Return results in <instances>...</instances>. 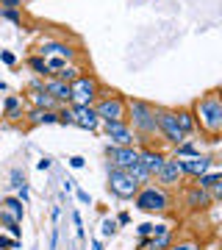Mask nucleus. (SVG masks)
Masks as SVG:
<instances>
[{"label":"nucleus","mask_w":222,"mask_h":250,"mask_svg":"<svg viewBox=\"0 0 222 250\" xmlns=\"http://www.w3.org/2000/svg\"><path fill=\"white\" fill-rule=\"evenodd\" d=\"M197 120V131L205 136V142H220L222 139V86L208 89L205 95L192 103Z\"/></svg>","instance_id":"nucleus-1"},{"label":"nucleus","mask_w":222,"mask_h":250,"mask_svg":"<svg viewBox=\"0 0 222 250\" xmlns=\"http://www.w3.org/2000/svg\"><path fill=\"white\" fill-rule=\"evenodd\" d=\"M128 125L136 134V147H153V139L159 136V111L150 100L128 98ZM161 139V136H159Z\"/></svg>","instance_id":"nucleus-2"},{"label":"nucleus","mask_w":222,"mask_h":250,"mask_svg":"<svg viewBox=\"0 0 222 250\" xmlns=\"http://www.w3.org/2000/svg\"><path fill=\"white\" fill-rule=\"evenodd\" d=\"M133 206L144 211V214H167L169 208H172V192L167 187H161V184H144L136 197H133Z\"/></svg>","instance_id":"nucleus-3"},{"label":"nucleus","mask_w":222,"mask_h":250,"mask_svg":"<svg viewBox=\"0 0 222 250\" xmlns=\"http://www.w3.org/2000/svg\"><path fill=\"white\" fill-rule=\"evenodd\" d=\"M95 111H98L100 123H120L128 117V98L117 89L100 86V98L95 100Z\"/></svg>","instance_id":"nucleus-4"},{"label":"nucleus","mask_w":222,"mask_h":250,"mask_svg":"<svg viewBox=\"0 0 222 250\" xmlns=\"http://www.w3.org/2000/svg\"><path fill=\"white\" fill-rule=\"evenodd\" d=\"M72 86V98H70V106H95V100L100 98V78L92 75V72H83L70 83Z\"/></svg>","instance_id":"nucleus-5"},{"label":"nucleus","mask_w":222,"mask_h":250,"mask_svg":"<svg viewBox=\"0 0 222 250\" xmlns=\"http://www.w3.org/2000/svg\"><path fill=\"white\" fill-rule=\"evenodd\" d=\"M106 172H108V181H106L108 192L114 197H120V200H133L136 192L142 189L139 184H133V178L125 170H117V167H108L106 164Z\"/></svg>","instance_id":"nucleus-6"},{"label":"nucleus","mask_w":222,"mask_h":250,"mask_svg":"<svg viewBox=\"0 0 222 250\" xmlns=\"http://www.w3.org/2000/svg\"><path fill=\"white\" fill-rule=\"evenodd\" d=\"M156 111H159V136L164 139L167 145H172V147H178L181 142H186L189 136L178 128L175 123V111L167 106H156Z\"/></svg>","instance_id":"nucleus-7"},{"label":"nucleus","mask_w":222,"mask_h":250,"mask_svg":"<svg viewBox=\"0 0 222 250\" xmlns=\"http://www.w3.org/2000/svg\"><path fill=\"white\" fill-rule=\"evenodd\" d=\"M36 56H42V59H47V56H61V59H67V62H75L78 59V47L70 45V42H64V39H56V36H44V39H39V45L34 47Z\"/></svg>","instance_id":"nucleus-8"},{"label":"nucleus","mask_w":222,"mask_h":250,"mask_svg":"<svg viewBox=\"0 0 222 250\" xmlns=\"http://www.w3.org/2000/svg\"><path fill=\"white\" fill-rule=\"evenodd\" d=\"M100 134L108 139V145H117V147H136V134L128 125V120H120V123H100Z\"/></svg>","instance_id":"nucleus-9"},{"label":"nucleus","mask_w":222,"mask_h":250,"mask_svg":"<svg viewBox=\"0 0 222 250\" xmlns=\"http://www.w3.org/2000/svg\"><path fill=\"white\" fill-rule=\"evenodd\" d=\"M106 153V164L108 167H117V170H128L139 161V147H117V145H106L103 147Z\"/></svg>","instance_id":"nucleus-10"},{"label":"nucleus","mask_w":222,"mask_h":250,"mask_svg":"<svg viewBox=\"0 0 222 250\" xmlns=\"http://www.w3.org/2000/svg\"><path fill=\"white\" fill-rule=\"evenodd\" d=\"M72 108V125L89 134H100V117L95 106H70Z\"/></svg>","instance_id":"nucleus-11"},{"label":"nucleus","mask_w":222,"mask_h":250,"mask_svg":"<svg viewBox=\"0 0 222 250\" xmlns=\"http://www.w3.org/2000/svg\"><path fill=\"white\" fill-rule=\"evenodd\" d=\"M178 161H181L183 178H200V175H205L208 170H214V164H217V159L208 156V153H200L195 159H178Z\"/></svg>","instance_id":"nucleus-12"},{"label":"nucleus","mask_w":222,"mask_h":250,"mask_svg":"<svg viewBox=\"0 0 222 250\" xmlns=\"http://www.w3.org/2000/svg\"><path fill=\"white\" fill-rule=\"evenodd\" d=\"M156 184H161V187H167V189H175L178 184H183V172H181V161L172 159L169 156L167 161H164V167H161L159 172H156Z\"/></svg>","instance_id":"nucleus-13"},{"label":"nucleus","mask_w":222,"mask_h":250,"mask_svg":"<svg viewBox=\"0 0 222 250\" xmlns=\"http://www.w3.org/2000/svg\"><path fill=\"white\" fill-rule=\"evenodd\" d=\"M44 92H47L59 106H70V98H72V86L70 83H64V81H59V78L50 75V78H44Z\"/></svg>","instance_id":"nucleus-14"},{"label":"nucleus","mask_w":222,"mask_h":250,"mask_svg":"<svg viewBox=\"0 0 222 250\" xmlns=\"http://www.w3.org/2000/svg\"><path fill=\"white\" fill-rule=\"evenodd\" d=\"M167 159H169V156L161 150V147H156V145H153V147H139V161H142L144 167L153 172V178H156V172L164 167V161H167Z\"/></svg>","instance_id":"nucleus-15"},{"label":"nucleus","mask_w":222,"mask_h":250,"mask_svg":"<svg viewBox=\"0 0 222 250\" xmlns=\"http://www.w3.org/2000/svg\"><path fill=\"white\" fill-rule=\"evenodd\" d=\"M25 98L22 95H9V98L3 100V120H9V123H20L22 117H25Z\"/></svg>","instance_id":"nucleus-16"},{"label":"nucleus","mask_w":222,"mask_h":250,"mask_svg":"<svg viewBox=\"0 0 222 250\" xmlns=\"http://www.w3.org/2000/svg\"><path fill=\"white\" fill-rule=\"evenodd\" d=\"M172 228L167 223H156L153 225V236H150V250H169L172 248Z\"/></svg>","instance_id":"nucleus-17"},{"label":"nucleus","mask_w":222,"mask_h":250,"mask_svg":"<svg viewBox=\"0 0 222 250\" xmlns=\"http://www.w3.org/2000/svg\"><path fill=\"white\" fill-rule=\"evenodd\" d=\"M183 200H186L189 208H208V206L214 203L211 195L205 192V189H200L197 184H189L186 192H183Z\"/></svg>","instance_id":"nucleus-18"},{"label":"nucleus","mask_w":222,"mask_h":250,"mask_svg":"<svg viewBox=\"0 0 222 250\" xmlns=\"http://www.w3.org/2000/svg\"><path fill=\"white\" fill-rule=\"evenodd\" d=\"M172 111H175L178 128H181L186 136H195V134H197V120H195V111H192V106H178V108H172Z\"/></svg>","instance_id":"nucleus-19"},{"label":"nucleus","mask_w":222,"mask_h":250,"mask_svg":"<svg viewBox=\"0 0 222 250\" xmlns=\"http://www.w3.org/2000/svg\"><path fill=\"white\" fill-rule=\"evenodd\" d=\"M22 98H25L28 106L42 108V111H56V108H59V103H56V100L50 98V95H47L44 89H31V92H25Z\"/></svg>","instance_id":"nucleus-20"},{"label":"nucleus","mask_w":222,"mask_h":250,"mask_svg":"<svg viewBox=\"0 0 222 250\" xmlns=\"http://www.w3.org/2000/svg\"><path fill=\"white\" fill-rule=\"evenodd\" d=\"M200 153H203V147L197 145V139L189 136L186 142H181L178 147H172V159H195V156H200Z\"/></svg>","instance_id":"nucleus-21"},{"label":"nucleus","mask_w":222,"mask_h":250,"mask_svg":"<svg viewBox=\"0 0 222 250\" xmlns=\"http://www.w3.org/2000/svg\"><path fill=\"white\" fill-rule=\"evenodd\" d=\"M0 208H3L6 214H11L17 223H22V217H25V203L17 200V195L14 197H3V200H0Z\"/></svg>","instance_id":"nucleus-22"},{"label":"nucleus","mask_w":222,"mask_h":250,"mask_svg":"<svg viewBox=\"0 0 222 250\" xmlns=\"http://www.w3.org/2000/svg\"><path fill=\"white\" fill-rule=\"evenodd\" d=\"M125 172H128V175L133 178V184H139V187H144V184H153V172L144 167L142 161H136V164H133V167H128Z\"/></svg>","instance_id":"nucleus-23"},{"label":"nucleus","mask_w":222,"mask_h":250,"mask_svg":"<svg viewBox=\"0 0 222 250\" xmlns=\"http://www.w3.org/2000/svg\"><path fill=\"white\" fill-rule=\"evenodd\" d=\"M25 67L31 72H34L36 78H50V70H47V64H44V59L42 56H36V53H31L25 59Z\"/></svg>","instance_id":"nucleus-24"},{"label":"nucleus","mask_w":222,"mask_h":250,"mask_svg":"<svg viewBox=\"0 0 222 250\" xmlns=\"http://www.w3.org/2000/svg\"><path fill=\"white\" fill-rule=\"evenodd\" d=\"M0 225H3L6 231H9L11 239H22V228H20V223H17V220H14L11 214H6L3 208H0Z\"/></svg>","instance_id":"nucleus-25"},{"label":"nucleus","mask_w":222,"mask_h":250,"mask_svg":"<svg viewBox=\"0 0 222 250\" xmlns=\"http://www.w3.org/2000/svg\"><path fill=\"white\" fill-rule=\"evenodd\" d=\"M78 75H83V70H81L78 64L72 62V64H67V67H64V70H59L53 75V78H59V81H64V83H72V81L78 78Z\"/></svg>","instance_id":"nucleus-26"},{"label":"nucleus","mask_w":222,"mask_h":250,"mask_svg":"<svg viewBox=\"0 0 222 250\" xmlns=\"http://www.w3.org/2000/svg\"><path fill=\"white\" fill-rule=\"evenodd\" d=\"M222 178V170H208L205 172V175H200V178H195V184L200 189H205V192H208V189L214 187V184H217V181Z\"/></svg>","instance_id":"nucleus-27"},{"label":"nucleus","mask_w":222,"mask_h":250,"mask_svg":"<svg viewBox=\"0 0 222 250\" xmlns=\"http://www.w3.org/2000/svg\"><path fill=\"white\" fill-rule=\"evenodd\" d=\"M0 20H6L11 25H22V9H0Z\"/></svg>","instance_id":"nucleus-28"},{"label":"nucleus","mask_w":222,"mask_h":250,"mask_svg":"<svg viewBox=\"0 0 222 250\" xmlns=\"http://www.w3.org/2000/svg\"><path fill=\"white\" fill-rule=\"evenodd\" d=\"M44 64H47V70H50V75H56V72L59 70H64V67H67V59H61V56H47V59H44Z\"/></svg>","instance_id":"nucleus-29"},{"label":"nucleus","mask_w":222,"mask_h":250,"mask_svg":"<svg viewBox=\"0 0 222 250\" xmlns=\"http://www.w3.org/2000/svg\"><path fill=\"white\" fill-rule=\"evenodd\" d=\"M22 239H11L9 233H0V250H20Z\"/></svg>","instance_id":"nucleus-30"},{"label":"nucleus","mask_w":222,"mask_h":250,"mask_svg":"<svg viewBox=\"0 0 222 250\" xmlns=\"http://www.w3.org/2000/svg\"><path fill=\"white\" fill-rule=\"evenodd\" d=\"M117 231H120V225H117V220H111V217H106V220H103V225H100V233H103V236H117Z\"/></svg>","instance_id":"nucleus-31"},{"label":"nucleus","mask_w":222,"mask_h":250,"mask_svg":"<svg viewBox=\"0 0 222 250\" xmlns=\"http://www.w3.org/2000/svg\"><path fill=\"white\" fill-rule=\"evenodd\" d=\"M9 181H11V184H9L11 189L28 187V181H25V172H22V170H11V172H9Z\"/></svg>","instance_id":"nucleus-32"},{"label":"nucleus","mask_w":222,"mask_h":250,"mask_svg":"<svg viewBox=\"0 0 222 250\" xmlns=\"http://www.w3.org/2000/svg\"><path fill=\"white\" fill-rule=\"evenodd\" d=\"M56 114H59V125H64V128L72 125V108L70 106H59L56 108Z\"/></svg>","instance_id":"nucleus-33"},{"label":"nucleus","mask_w":222,"mask_h":250,"mask_svg":"<svg viewBox=\"0 0 222 250\" xmlns=\"http://www.w3.org/2000/svg\"><path fill=\"white\" fill-rule=\"evenodd\" d=\"M70 217H72V225H75V233H78V239H86V231H83V220H81V211L75 208Z\"/></svg>","instance_id":"nucleus-34"},{"label":"nucleus","mask_w":222,"mask_h":250,"mask_svg":"<svg viewBox=\"0 0 222 250\" xmlns=\"http://www.w3.org/2000/svg\"><path fill=\"white\" fill-rule=\"evenodd\" d=\"M208 195H211V200H214V203H222V178L217 181V184H214L211 189H208Z\"/></svg>","instance_id":"nucleus-35"},{"label":"nucleus","mask_w":222,"mask_h":250,"mask_svg":"<svg viewBox=\"0 0 222 250\" xmlns=\"http://www.w3.org/2000/svg\"><path fill=\"white\" fill-rule=\"evenodd\" d=\"M153 225H156V223H139V225H136L139 239H144V236H153Z\"/></svg>","instance_id":"nucleus-36"},{"label":"nucleus","mask_w":222,"mask_h":250,"mask_svg":"<svg viewBox=\"0 0 222 250\" xmlns=\"http://www.w3.org/2000/svg\"><path fill=\"white\" fill-rule=\"evenodd\" d=\"M0 62L6 64V67H14L17 64V56L11 53V50H0Z\"/></svg>","instance_id":"nucleus-37"},{"label":"nucleus","mask_w":222,"mask_h":250,"mask_svg":"<svg viewBox=\"0 0 222 250\" xmlns=\"http://www.w3.org/2000/svg\"><path fill=\"white\" fill-rule=\"evenodd\" d=\"M67 164H70L72 170H83V167H86V159H83V156H70Z\"/></svg>","instance_id":"nucleus-38"},{"label":"nucleus","mask_w":222,"mask_h":250,"mask_svg":"<svg viewBox=\"0 0 222 250\" xmlns=\"http://www.w3.org/2000/svg\"><path fill=\"white\" fill-rule=\"evenodd\" d=\"M50 167H53V159H50V156H42V159L36 161V170L39 172H47Z\"/></svg>","instance_id":"nucleus-39"},{"label":"nucleus","mask_w":222,"mask_h":250,"mask_svg":"<svg viewBox=\"0 0 222 250\" xmlns=\"http://www.w3.org/2000/svg\"><path fill=\"white\" fill-rule=\"evenodd\" d=\"M31 89H44V78H36L34 75V78L25 83V92H31Z\"/></svg>","instance_id":"nucleus-40"},{"label":"nucleus","mask_w":222,"mask_h":250,"mask_svg":"<svg viewBox=\"0 0 222 250\" xmlns=\"http://www.w3.org/2000/svg\"><path fill=\"white\" fill-rule=\"evenodd\" d=\"M17 200H22V203H31V189H28V187H20L17 189Z\"/></svg>","instance_id":"nucleus-41"},{"label":"nucleus","mask_w":222,"mask_h":250,"mask_svg":"<svg viewBox=\"0 0 222 250\" xmlns=\"http://www.w3.org/2000/svg\"><path fill=\"white\" fill-rule=\"evenodd\" d=\"M0 9H22V0H0Z\"/></svg>","instance_id":"nucleus-42"},{"label":"nucleus","mask_w":222,"mask_h":250,"mask_svg":"<svg viewBox=\"0 0 222 250\" xmlns=\"http://www.w3.org/2000/svg\"><path fill=\"white\" fill-rule=\"evenodd\" d=\"M169 250H195V245H192V242H172Z\"/></svg>","instance_id":"nucleus-43"},{"label":"nucleus","mask_w":222,"mask_h":250,"mask_svg":"<svg viewBox=\"0 0 222 250\" xmlns=\"http://www.w3.org/2000/svg\"><path fill=\"white\" fill-rule=\"evenodd\" d=\"M75 195H78V200H81V203H92V195H89V192H86V189H78V192H75Z\"/></svg>","instance_id":"nucleus-44"},{"label":"nucleus","mask_w":222,"mask_h":250,"mask_svg":"<svg viewBox=\"0 0 222 250\" xmlns=\"http://www.w3.org/2000/svg\"><path fill=\"white\" fill-rule=\"evenodd\" d=\"M117 225H131V214L128 211H120L117 214Z\"/></svg>","instance_id":"nucleus-45"},{"label":"nucleus","mask_w":222,"mask_h":250,"mask_svg":"<svg viewBox=\"0 0 222 250\" xmlns=\"http://www.w3.org/2000/svg\"><path fill=\"white\" fill-rule=\"evenodd\" d=\"M56 248H59V228L50 231V250H56Z\"/></svg>","instance_id":"nucleus-46"},{"label":"nucleus","mask_w":222,"mask_h":250,"mask_svg":"<svg viewBox=\"0 0 222 250\" xmlns=\"http://www.w3.org/2000/svg\"><path fill=\"white\" fill-rule=\"evenodd\" d=\"M61 189H64V192H67V195H70L72 189H75V181H72V178H64V184H61Z\"/></svg>","instance_id":"nucleus-47"},{"label":"nucleus","mask_w":222,"mask_h":250,"mask_svg":"<svg viewBox=\"0 0 222 250\" xmlns=\"http://www.w3.org/2000/svg\"><path fill=\"white\" fill-rule=\"evenodd\" d=\"M136 250H150V236H144V239H139Z\"/></svg>","instance_id":"nucleus-48"},{"label":"nucleus","mask_w":222,"mask_h":250,"mask_svg":"<svg viewBox=\"0 0 222 250\" xmlns=\"http://www.w3.org/2000/svg\"><path fill=\"white\" fill-rule=\"evenodd\" d=\"M50 217H53V223H59V217H61V206H53V208H50Z\"/></svg>","instance_id":"nucleus-49"},{"label":"nucleus","mask_w":222,"mask_h":250,"mask_svg":"<svg viewBox=\"0 0 222 250\" xmlns=\"http://www.w3.org/2000/svg\"><path fill=\"white\" fill-rule=\"evenodd\" d=\"M92 250H106L103 248V239H92Z\"/></svg>","instance_id":"nucleus-50"},{"label":"nucleus","mask_w":222,"mask_h":250,"mask_svg":"<svg viewBox=\"0 0 222 250\" xmlns=\"http://www.w3.org/2000/svg\"><path fill=\"white\" fill-rule=\"evenodd\" d=\"M22 3H28V0H22Z\"/></svg>","instance_id":"nucleus-51"}]
</instances>
